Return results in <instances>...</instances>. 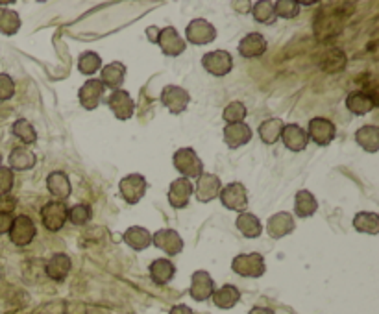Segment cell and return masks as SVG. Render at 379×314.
Here are the masks:
<instances>
[{"label":"cell","mask_w":379,"mask_h":314,"mask_svg":"<svg viewBox=\"0 0 379 314\" xmlns=\"http://www.w3.org/2000/svg\"><path fill=\"white\" fill-rule=\"evenodd\" d=\"M72 268L71 257L67 254H54L47 261V266H45V272L47 276L52 279V281H65V277L69 276V272Z\"/></svg>","instance_id":"7402d4cb"},{"label":"cell","mask_w":379,"mask_h":314,"mask_svg":"<svg viewBox=\"0 0 379 314\" xmlns=\"http://www.w3.org/2000/svg\"><path fill=\"white\" fill-rule=\"evenodd\" d=\"M21 30V17L15 10L0 8V33L4 35H15Z\"/></svg>","instance_id":"d590c367"},{"label":"cell","mask_w":379,"mask_h":314,"mask_svg":"<svg viewBox=\"0 0 379 314\" xmlns=\"http://www.w3.org/2000/svg\"><path fill=\"white\" fill-rule=\"evenodd\" d=\"M248 314H276L272 309H266V307H254Z\"/></svg>","instance_id":"c3c4849f"},{"label":"cell","mask_w":379,"mask_h":314,"mask_svg":"<svg viewBox=\"0 0 379 314\" xmlns=\"http://www.w3.org/2000/svg\"><path fill=\"white\" fill-rule=\"evenodd\" d=\"M202 67L206 69L209 74L217 78H223L229 74L233 69V58L226 50H211L202 58Z\"/></svg>","instance_id":"9c48e42d"},{"label":"cell","mask_w":379,"mask_h":314,"mask_svg":"<svg viewBox=\"0 0 379 314\" xmlns=\"http://www.w3.org/2000/svg\"><path fill=\"white\" fill-rule=\"evenodd\" d=\"M126 78V67L120 61H113L109 65L100 69V81L104 87H109L111 91L120 89V85L124 83Z\"/></svg>","instance_id":"d4e9b609"},{"label":"cell","mask_w":379,"mask_h":314,"mask_svg":"<svg viewBox=\"0 0 379 314\" xmlns=\"http://www.w3.org/2000/svg\"><path fill=\"white\" fill-rule=\"evenodd\" d=\"M376 106H378L376 97L374 94H369L366 91H352L346 97L348 111L353 115H357V117L369 115Z\"/></svg>","instance_id":"d6986e66"},{"label":"cell","mask_w":379,"mask_h":314,"mask_svg":"<svg viewBox=\"0 0 379 314\" xmlns=\"http://www.w3.org/2000/svg\"><path fill=\"white\" fill-rule=\"evenodd\" d=\"M307 137L313 142H316L318 147H328V144H331V142L335 141L337 128L330 119L314 117V119L309 120Z\"/></svg>","instance_id":"ba28073f"},{"label":"cell","mask_w":379,"mask_h":314,"mask_svg":"<svg viewBox=\"0 0 379 314\" xmlns=\"http://www.w3.org/2000/svg\"><path fill=\"white\" fill-rule=\"evenodd\" d=\"M157 44L163 50V54L170 56V58H178L179 54H184L187 49L185 39L179 38V33L176 28L167 26L159 30V38H157Z\"/></svg>","instance_id":"7c38bea8"},{"label":"cell","mask_w":379,"mask_h":314,"mask_svg":"<svg viewBox=\"0 0 379 314\" xmlns=\"http://www.w3.org/2000/svg\"><path fill=\"white\" fill-rule=\"evenodd\" d=\"M232 270L241 277H261L265 274V257L261 254H241L232 261Z\"/></svg>","instance_id":"7a4b0ae2"},{"label":"cell","mask_w":379,"mask_h":314,"mask_svg":"<svg viewBox=\"0 0 379 314\" xmlns=\"http://www.w3.org/2000/svg\"><path fill=\"white\" fill-rule=\"evenodd\" d=\"M300 13V2L294 0H277L274 4V15L282 19H294Z\"/></svg>","instance_id":"60d3db41"},{"label":"cell","mask_w":379,"mask_h":314,"mask_svg":"<svg viewBox=\"0 0 379 314\" xmlns=\"http://www.w3.org/2000/svg\"><path fill=\"white\" fill-rule=\"evenodd\" d=\"M252 141V128L244 122H239V124H227L224 128V142L227 144V148L244 147Z\"/></svg>","instance_id":"603a6c76"},{"label":"cell","mask_w":379,"mask_h":314,"mask_svg":"<svg viewBox=\"0 0 379 314\" xmlns=\"http://www.w3.org/2000/svg\"><path fill=\"white\" fill-rule=\"evenodd\" d=\"M215 292V281L206 270H196L191 277L189 294L195 301H206Z\"/></svg>","instance_id":"5bb4252c"},{"label":"cell","mask_w":379,"mask_h":314,"mask_svg":"<svg viewBox=\"0 0 379 314\" xmlns=\"http://www.w3.org/2000/svg\"><path fill=\"white\" fill-rule=\"evenodd\" d=\"M191 102V94L179 85H165L161 91V104L172 115L184 113Z\"/></svg>","instance_id":"30bf717a"},{"label":"cell","mask_w":379,"mask_h":314,"mask_svg":"<svg viewBox=\"0 0 379 314\" xmlns=\"http://www.w3.org/2000/svg\"><path fill=\"white\" fill-rule=\"evenodd\" d=\"M353 228L359 233L378 235L379 233V217L372 211H361L353 218Z\"/></svg>","instance_id":"836d02e7"},{"label":"cell","mask_w":379,"mask_h":314,"mask_svg":"<svg viewBox=\"0 0 379 314\" xmlns=\"http://www.w3.org/2000/svg\"><path fill=\"white\" fill-rule=\"evenodd\" d=\"M185 39L191 44H209L217 39V28L206 19H193L185 28Z\"/></svg>","instance_id":"52a82bcc"},{"label":"cell","mask_w":379,"mask_h":314,"mask_svg":"<svg viewBox=\"0 0 379 314\" xmlns=\"http://www.w3.org/2000/svg\"><path fill=\"white\" fill-rule=\"evenodd\" d=\"M78 69H80L81 74L92 76L95 72L102 69V58L97 52H83L78 60Z\"/></svg>","instance_id":"74e56055"},{"label":"cell","mask_w":379,"mask_h":314,"mask_svg":"<svg viewBox=\"0 0 379 314\" xmlns=\"http://www.w3.org/2000/svg\"><path fill=\"white\" fill-rule=\"evenodd\" d=\"M8 163H10L11 170H30V168L35 167L38 157L26 147H17L10 152Z\"/></svg>","instance_id":"4316f807"},{"label":"cell","mask_w":379,"mask_h":314,"mask_svg":"<svg viewBox=\"0 0 379 314\" xmlns=\"http://www.w3.org/2000/svg\"><path fill=\"white\" fill-rule=\"evenodd\" d=\"M147 38L150 39V43H157V38H159V30H157V26L147 28Z\"/></svg>","instance_id":"7dc6e473"},{"label":"cell","mask_w":379,"mask_h":314,"mask_svg":"<svg viewBox=\"0 0 379 314\" xmlns=\"http://www.w3.org/2000/svg\"><path fill=\"white\" fill-rule=\"evenodd\" d=\"M47 189H49V192L54 196L56 200L63 201L72 192L71 179H69V176L65 172H61V170L50 172L49 178H47Z\"/></svg>","instance_id":"cb8c5ba5"},{"label":"cell","mask_w":379,"mask_h":314,"mask_svg":"<svg viewBox=\"0 0 379 314\" xmlns=\"http://www.w3.org/2000/svg\"><path fill=\"white\" fill-rule=\"evenodd\" d=\"M106 91V87L102 85V81L97 80V78H91L87 80L83 85L80 87L78 91V98H80V104L87 111H92L100 106V100H102V94Z\"/></svg>","instance_id":"9a60e30c"},{"label":"cell","mask_w":379,"mask_h":314,"mask_svg":"<svg viewBox=\"0 0 379 314\" xmlns=\"http://www.w3.org/2000/svg\"><path fill=\"white\" fill-rule=\"evenodd\" d=\"M196 179H198V181H196L195 192L198 201H202V204H209V201H213L218 195H220L223 181H220L218 176L209 172H202Z\"/></svg>","instance_id":"8fae6325"},{"label":"cell","mask_w":379,"mask_h":314,"mask_svg":"<svg viewBox=\"0 0 379 314\" xmlns=\"http://www.w3.org/2000/svg\"><path fill=\"white\" fill-rule=\"evenodd\" d=\"M172 163L174 168L182 174V178L195 179L204 172L202 159L196 156L193 148H179V150H176L172 156Z\"/></svg>","instance_id":"6da1fadb"},{"label":"cell","mask_w":379,"mask_h":314,"mask_svg":"<svg viewBox=\"0 0 379 314\" xmlns=\"http://www.w3.org/2000/svg\"><path fill=\"white\" fill-rule=\"evenodd\" d=\"M318 209V201L313 196L311 190H298L296 196H294V213L302 218L313 217L314 213Z\"/></svg>","instance_id":"f1b7e54d"},{"label":"cell","mask_w":379,"mask_h":314,"mask_svg":"<svg viewBox=\"0 0 379 314\" xmlns=\"http://www.w3.org/2000/svg\"><path fill=\"white\" fill-rule=\"evenodd\" d=\"M11 133L24 144H35L38 142V131L32 126V122L26 119H19L11 126Z\"/></svg>","instance_id":"e575fe53"},{"label":"cell","mask_w":379,"mask_h":314,"mask_svg":"<svg viewBox=\"0 0 379 314\" xmlns=\"http://www.w3.org/2000/svg\"><path fill=\"white\" fill-rule=\"evenodd\" d=\"M11 222H13V217H11V215H8V213L0 211V235H4L10 231Z\"/></svg>","instance_id":"f6af8a7d"},{"label":"cell","mask_w":379,"mask_h":314,"mask_svg":"<svg viewBox=\"0 0 379 314\" xmlns=\"http://www.w3.org/2000/svg\"><path fill=\"white\" fill-rule=\"evenodd\" d=\"M152 242L167 255H178L184 249V240L174 229H159L152 235Z\"/></svg>","instance_id":"ac0fdd59"},{"label":"cell","mask_w":379,"mask_h":314,"mask_svg":"<svg viewBox=\"0 0 379 314\" xmlns=\"http://www.w3.org/2000/svg\"><path fill=\"white\" fill-rule=\"evenodd\" d=\"M218 198L223 201V206L226 209H229V211L244 213V209L248 206V190H246V187L243 183H239V181H233V183L223 187Z\"/></svg>","instance_id":"5b68a950"},{"label":"cell","mask_w":379,"mask_h":314,"mask_svg":"<svg viewBox=\"0 0 379 314\" xmlns=\"http://www.w3.org/2000/svg\"><path fill=\"white\" fill-rule=\"evenodd\" d=\"M150 272L152 281L156 285H167V283L172 281L174 274H176V266L170 259H156L148 268Z\"/></svg>","instance_id":"484cf974"},{"label":"cell","mask_w":379,"mask_h":314,"mask_svg":"<svg viewBox=\"0 0 379 314\" xmlns=\"http://www.w3.org/2000/svg\"><path fill=\"white\" fill-rule=\"evenodd\" d=\"M124 242L136 251H143L152 244V233L147 228L141 226H131L124 231Z\"/></svg>","instance_id":"f546056e"},{"label":"cell","mask_w":379,"mask_h":314,"mask_svg":"<svg viewBox=\"0 0 379 314\" xmlns=\"http://www.w3.org/2000/svg\"><path fill=\"white\" fill-rule=\"evenodd\" d=\"M235 226L246 238H257L263 233V224L254 213H241L235 220Z\"/></svg>","instance_id":"83f0119b"},{"label":"cell","mask_w":379,"mask_h":314,"mask_svg":"<svg viewBox=\"0 0 379 314\" xmlns=\"http://www.w3.org/2000/svg\"><path fill=\"white\" fill-rule=\"evenodd\" d=\"M283 120L282 119H266L261 122L259 130V139L261 142H265V144H274L282 139V131H283Z\"/></svg>","instance_id":"d6a6232c"},{"label":"cell","mask_w":379,"mask_h":314,"mask_svg":"<svg viewBox=\"0 0 379 314\" xmlns=\"http://www.w3.org/2000/svg\"><path fill=\"white\" fill-rule=\"evenodd\" d=\"M69 207L65 201H47L41 207V222L49 231H60L67 222Z\"/></svg>","instance_id":"277c9868"},{"label":"cell","mask_w":379,"mask_h":314,"mask_svg":"<svg viewBox=\"0 0 379 314\" xmlns=\"http://www.w3.org/2000/svg\"><path fill=\"white\" fill-rule=\"evenodd\" d=\"M355 141L364 152L376 154L379 150V128L376 126H363L355 131Z\"/></svg>","instance_id":"1f68e13d"},{"label":"cell","mask_w":379,"mask_h":314,"mask_svg":"<svg viewBox=\"0 0 379 314\" xmlns=\"http://www.w3.org/2000/svg\"><path fill=\"white\" fill-rule=\"evenodd\" d=\"M0 167H2V157H0Z\"/></svg>","instance_id":"681fc988"},{"label":"cell","mask_w":379,"mask_h":314,"mask_svg":"<svg viewBox=\"0 0 379 314\" xmlns=\"http://www.w3.org/2000/svg\"><path fill=\"white\" fill-rule=\"evenodd\" d=\"M15 206H17L15 198H11L10 195L0 196V211L2 213H8V215H11V213H13V209H15Z\"/></svg>","instance_id":"ee69618b"},{"label":"cell","mask_w":379,"mask_h":314,"mask_svg":"<svg viewBox=\"0 0 379 314\" xmlns=\"http://www.w3.org/2000/svg\"><path fill=\"white\" fill-rule=\"evenodd\" d=\"M91 206H87V204H76L74 207L69 209L67 220H71V224H74V226H86L91 220Z\"/></svg>","instance_id":"f35d334b"},{"label":"cell","mask_w":379,"mask_h":314,"mask_svg":"<svg viewBox=\"0 0 379 314\" xmlns=\"http://www.w3.org/2000/svg\"><path fill=\"white\" fill-rule=\"evenodd\" d=\"M193 192H195V185L191 183V179H174L172 183H170V189H168V204L174 209H184L189 204V198Z\"/></svg>","instance_id":"2e32d148"},{"label":"cell","mask_w":379,"mask_h":314,"mask_svg":"<svg viewBox=\"0 0 379 314\" xmlns=\"http://www.w3.org/2000/svg\"><path fill=\"white\" fill-rule=\"evenodd\" d=\"M294 229H296V222H294V217L291 213H276L266 222V231L272 238H282L285 235H291Z\"/></svg>","instance_id":"ffe728a7"},{"label":"cell","mask_w":379,"mask_h":314,"mask_svg":"<svg viewBox=\"0 0 379 314\" xmlns=\"http://www.w3.org/2000/svg\"><path fill=\"white\" fill-rule=\"evenodd\" d=\"M283 144L291 150V152H302L309 144L307 131L303 130L298 124H285L282 131Z\"/></svg>","instance_id":"44dd1931"},{"label":"cell","mask_w":379,"mask_h":314,"mask_svg":"<svg viewBox=\"0 0 379 314\" xmlns=\"http://www.w3.org/2000/svg\"><path fill=\"white\" fill-rule=\"evenodd\" d=\"M211 299L218 309H233L239 304V299H241V292L233 285H224V287L213 292Z\"/></svg>","instance_id":"4dcf8cb0"},{"label":"cell","mask_w":379,"mask_h":314,"mask_svg":"<svg viewBox=\"0 0 379 314\" xmlns=\"http://www.w3.org/2000/svg\"><path fill=\"white\" fill-rule=\"evenodd\" d=\"M147 179L141 174H128L124 178L120 179L119 190L120 196L124 198L130 206H136L143 200V196L147 195Z\"/></svg>","instance_id":"8992f818"},{"label":"cell","mask_w":379,"mask_h":314,"mask_svg":"<svg viewBox=\"0 0 379 314\" xmlns=\"http://www.w3.org/2000/svg\"><path fill=\"white\" fill-rule=\"evenodd\" d=\"M15 94V83H13V78L6 72H0V102H6L10 100Z\"/></svg>","instance_id":"7bdbcfd3"},{"label":"cell","mask_w":379,"mask_h":314,"mask_svg":"<svg viewBox=\"0 0 379 314\" xmlns=\"http://www.w3.org/2000/svg\"><path fill=\"white\" fill-rule=\"evenodd\" d=\"M252 15L257 22L261 24H271V22L276 21V15H274V2L271 0H259L252 6Z\"/></svg>","instance_id":"8d00e7d4"},{"label":"cell","mask_w":379,"mask_h":314,"mask_svg":"<svg viewBox=\"0 0 379 314\" xmlns=\"http://www.w3.org/2000/svg\"><path fill=\"white\" fill-rule=\"evenodd\" d=\"M268 49L265 35H261L259 32L246 33L241 43H239V54L246 58V60H254V58H261Z\"/></svg>","instance_id":"e0dca14e"},{"label":"cell","mask_w":379,"mask_h":314,"mask_svg":"<svg viewBox=\"0 0 379 314\" xmlns=\"http://www.w3.org/2000/svg\"><path fill=\"white\" fill-rule=\"evenodd\" d=\"M223 117L227 124H239V122H243L246 119V106L243 102L227 104Z\"/></svg>","instance_id":"ab89813d"},{"label":"cell","mask_w":379,"mask_h":314,"mask_svg":"<svg viewBox=\"0 0 379 314\" xmlns=\"http://www.w3.org/2000/svg\"><path fill=\"white\" fill-rule=\"evenodd\" d=\"M15 183V174L10 167H0V196L10 195Z\"/></svg>","instance_id":"b9f144b4"},{"label":"cell","mask_w":379,"mask_h":314,"mask_svg":"<svg viewBox=\"0 0 379 314\" xmlns=\"http://www.w3.org/2000/svg\"><path fill=\"white\" fill-rule=\"evenodd\" d=\"M108 106L119 120L131 119L134 111H136V102L130 97V92L124 91V89H117V91L111 92V97L108 98Z\"/></svg>","instance_id":"4fadbf2b"},{"label":"cell","mask_w":379,"mask_h":314,"mask_svg":"<svg viewBox=\"0 0 379 314\" xmlns=\"http://www.w3.org/2000/svg\"><path fill=\"white\" fill-rule=\"evenodd\" d=\"M170 314H195V313H193V309L187 307V305L179 304V305H174L172 309H170Z\"/></svg>","instance_id":"bcb514c9"},{"label":"cell","mask_w":379,"mask_h":314,"mask_svg":"<svg viewBox=\"0 0 379 314\" xmlns=\"http://www.w3.org/2000/svg\"><path fill=\"white\" fill-rule=\"evenodd\" d=\"M8 233H10V240L13 246L24 248L35 238L38 229H35L32 218L26 217V215H19V217H13V222H11Z\"/></svg>","instance_id":"3957f363"}]
</instances>
